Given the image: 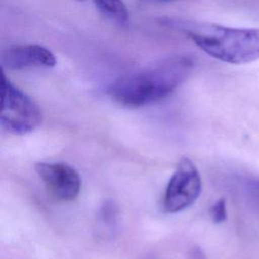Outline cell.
Masks as SVG:
<instances>
[{
  "label": "cell",
  "mask_w": 259,
  "mask_h": 259,
  "mask_svg": "<svg viewBox=\"0 0 259 259\" xmlns=\"http://www.w3.org/2000/svg\"><path fill=\"white\" fill-rule=\"evenodd\" d=\"M201 192V178L195 165L188 158H182L172 174L164 195L167 212H179L193 204Z\"/></svg>",
  "instance_id": "obj_4"
},
{
  "label": "cell",
  "mask_w": 259,
  "mask_h": 259,
  "mask_svg": "<svg viewBox=\"0 0 259 259\" xmlns=\"http://www.w3.org/2000/svg\"><path fill=\"white\" fill-rule=\"evenodd\" d=\"M209 214L214 223H223L227 219V207L225 199L217 200L209 208Z\"/></svg>",
  "instance_id": "obj_9"
},
{
  "label": "cell",
  "mask_w": 259,
  "mask_h": 259,
  "mask_svg": "<svg viewBox=\"0 0 259 259\" xmlns=\"http://www.w3.org/2000/svg\"><path fill=\"white\" fill-rule=\"evenodd\" d=\"M193 59L173 56L125 74L108 88V94L116 103L125 107H141L152 104L170 95L189 76Z\"/></svg>",
  "instance_id": "obj_1"
},
{
  "label": "cell",
  "mask_w": 259,
  "mask_h": 259,
  "mask_svg": "<svg viewBox=\"0 0 259 259\" xmlns=\"http://www.w3.org/2000/svg\"><path fill=\"white\" fill-rule=\"evenodd\" d=\"M96 7L107 17L123 23L128 19V10L123 0H93Z\"/></svg>",
  "instance_id": "obj_7"
},
{
  "label": "cell",
  "mask_w": 259,
  "mask_h": 259,
  "mask_svg": "<svg viewBox=\"0 0 259 259\" xmlns=\"http://www.w3.org/2000/svg\"><path fill=\"white\" fill-rule=\"evenodd\" d=\"M1 63L9 70L53 68L57 59L51 50L40 45H13L2 52Z\"/></svg>",
  "instance_id": "obj_6"
},
{
  "label": "cell",
  "mask_w": 259,
  "mask_h": 259,
  "mask_svg": "<svg viewBox=\"0 0 259 259\" xmlns=\"http://www.w3.org/2000/svg\"><path fill=\"white\" fill-rule=\"evenodd\" d=\"M0 120L3 128L15 135L29 133L41 121V111L38 105L12 84L4 74L1 80Z\"/></svg>",
  "instance_id": "obj_3"
},
{
  "label": "cell",
  "mask_w": 259,
  "mask_h": 259,
  "mask_svg": "<svg viewBox=\"0 0 259 259\" xmlns=\"http://www.w3.org/2000/svg\"><path fill=\"white\" fill-rule=\"evenodd\" d=\"M159 1H170V0H159Z\"/></svg>",
  "instance_id": "obj_10"
},
{
  "label": "cell",
  "mask_w": 259,
  "mask_h": 259,
  "mask_svg": "<svg viewBox=\"0 0 259 259\" xmlns=\"http://www.w3.org/2000/svg\"><path fill=\"white\" fill-rule=\"evenodd\" d=\"M35 170L47 190L58 200L71 201L81 190L79 173L71 165L63 162H40Z\"/></svg>",
  "instance_id": "obj_5"
},
{
  "label": "cell",
  "mask_w": 259,
  "mask_h": 259,
  "mask_svg": "<svg viewBox=\"0 0 259 259\" xmlns=\"http://www.w3.org/2000/svg\"><path fill=\"white\" fill-rule=\"evenodd\" d=\"M160 23L180 31L201 51L222 62L243 65L259 60V28L229 27L179 17H164Z\"/></svg>",
  "instance_id": "obj_2"
},
{
  "label": "cell",
  "mask_w": 259,
  "mask_h": 259,
  "mask_svg": "<svg viewBox=\"0 0 259 259\" xmlns=\"http://www.w3.org/2000/svg\"><path fill=\"white\" fill-rule=\"evenodd\" d=\"M242 190L252 205L259 208V179L253 177L244 178L241 181Z\"/></svg>",
  "instance_id": "obj_8"
},
{
  "label": "cell",
  "mask_w": 259,
  "mask_h": 259,
  "mask_svg": "<svg viewBox=\"0 0 259 259\" xmlns=\"http://www.w3.org/2000/svg\"><path fill=\"white\" fill-rule=\"evenodd\" d=\"M78 1H84V0H78Z\"/></svg>",
  "instance_id": "obj_11"
}]
</instances>
